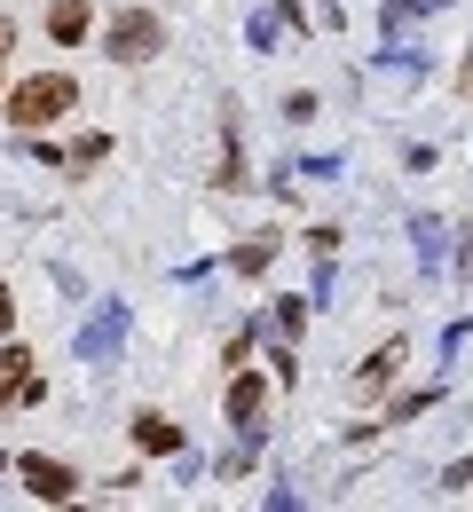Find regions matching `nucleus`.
Masks as SVG:
<instances>
[{
    "mask_svg": "<svg viewBox=\"0 0 473 512\" xmlns=\"http://www.w3.org/2000/svg\"><path fill=\"white\" fill-rule=\"evenodd\" d=\"M64 111H79V79L71 71H40V79H16L8 87V119L16 127H56Z\"/></svg>",
    "mask_w": 473,
    "mask_h": 512,
    "instance_id": "f257e3e1",
    "label": "nucleus"
},
{
    "mask_svg": "<svg viewBox=\"0 0 473 512\" xmlns=\"http://www.w3.org/2000/svg\"><path fill=\"white\" fill-rule=\"evenodd\" d=\"M158 40H166V24H158L150 8H127V16L111 24V56H119V64H150Z\"/></svg>",
    "mask_w": 473,
    "mask_h": 512,
    "instance_id": "f03ea898",
    "label": "nucleus"
},
{
    "mask_svg": "<svg viewBox=\"0 0 473 512\" xmlns=\"http://www.w3.org/2000/svg\"><path fill=\"white\" fill-rule=\"evenodd\" d=\"M119 339H127V300H103V308L87 316V331H79V363H111Z\"/></svg>",
    "mask_w": 473,
    "mask_h": 512,
    "instance_id": "7ed1b4c3",
    "label": "nucleus"
},
{
    "mask_svg": "<svg viewBox=\"0 0 473 512\" xmlns=\"http://www.w3.org/2000/svg\"><path fill=\"white\" fill-rule=\"evenodd\" d=\"M16 481H24L40 505H71V497H79V473L56 465V457H16Z\"/></svg>",
    "mask_w": 473,
    "mask_h": 512,
    "instance_id": "20e7f679",
    "label": "nucleus"
},
{
    "mask_svg": "<svg viewBox=\"0 0 473 512\" xmlns=\"http://www.w3.org/2000/svg\"><path fill=\"white\" fill-rule=\"evenodd\" d=\"M403 339H387V347H371V355H363V371H355V394H363V402H371V394H387V386L403 379Z\"/></svg>",
    "mask_w": 473,
    "mask_h": 512,
    "instance_id": "39448f33",
    "label": "nucleus"
},
{
    "mask_svg": "<svg viewBox=\"0 0 473 512\" xmlns=\"http://www.w3.org/2000/svg\"><path fill=\"white\" fill-rule=\"evenodd\" d=\"M261 410H269V379L237 371V379H229V418H237L245 434H261Z\"/></svg>",
    "mask_w": 473,
    "mask_h": 512,
    "instance_id": "423d86ee",
    "label": "nucleus"
},
{
    "mask_svg": "<svg viewBox=\"0 0 473 512\" xmlns=\"http://www.w3.org/2000/svg\"><path fill=\"white\" fill-rule=\"evenodd\" d=\"M8 402H40V379H32V355L24 347H0V410Z\"/></svg>",
    "mask_w": 473,
    "mask_h": 512,
    "instance_id": "0eeeda50",
    "label": "nucleus"
},
{
    "mask_svg": "<svg viewBox=\"0 0 473 512\" xmlns=\"http://www.w3.org/2000/svg\"><path fill=\"white\" fill-rule=\"evenodd\" d=\"M245 150H237V111H221V166H213V190H245Z\"/></svg>",
    "mask_w": 473,
    "mask_h": 512,
    "instance_id": "6e6552de",
    "label": "nucleus"
},
{
    "mask_svg": "<svg viewBox=\"0 0 473 512\" xmlns=\"http://www.w3.org/2000/svg\"><path fill=\"white\" fill-rule=\"evenodd\" d=\"M87 32H95V16H87V0H56V8H48V40H56V48H79Z\"/></svg>",
    "mask_w": 473,
    "mask_h": 512,
    "instance_id": "1a4fd4ad",
    "label": "nucleus"
},
{
    "mask_svg": "<svg viewBox=\"0 0 473 512\" xmlns=\"http://www.w3.org/2000/svg\"><path fill=\"white\" fill-rule=\"evenodd\" d=\"M410 253H418V268H426V276H442V221H426V213H418V221H410Z\"/></svg>",
    "mask_w": 473,
    "mask_h": 512,
    "instance_id": "9d476101",
    "label": "nucleus"
},
{
    "mask_svg": "<svg viewBox=\"0 0 473 512\" xmlns=\"http://www.w3.org/2000/svg\"><path fill=\"white\" fill-rule=\"evenodd\" d=\"M135 442L158 449V457H182V434H174V418H135Z\"/></svg>",
    "mask_w": 473,
    "mask_h": 512,
    "instance_id": "9b49d317",
    "label": "nucleus"
},
{
    "mask_svg": "<svg viewBox=\"0 0 473 512\" xmlns=\"http://www.w3.org/2000/svg\"><path fill=\"white\" fill-rule=\"evenodd\" d=\"M276 245H284V237H245V245L229 253V268H237V276H261V268L276 260Z\"/></svg>",
    "mask_w": 473,
    "mask_h": 512,
    "instance_id": "f8f14e48",
    "label": "nucleus"
},
{
    "mask_svg": "<svg viewBox=\"0 0 473 512\" xmlns=\"http://www.w3.org/2000/svg\"><path fill=\"white\" fill-rule=\"evenodd\" d=\"M410 0H379V32H387V48H403V32H410Z\"/></svg>",
    "mask_w": 473,
    "mask_h": 512,
    "instance_id": "ddd939ff",
    "label": "nucleus"
},
{
    "mask_svg": "<svg viewBox=\"0 0 473 512\" xmlns=\"http://www.w3.org/2000/svg\"><path fill=\"white\" fill-rule=\"evenodd\" d=\"M434 402H442V394H434V386H426V394H403V402H395V410H387V426H403V418H418V410H434Z\"/></svg>",
    "mask_w": 473,
    "mask_h": 512,
    "instance_id": "4468645a",
    "label": "nucleus"
},
{
    "mask_svg": "<svg viewBox=\"0 0 473 512\" xmlns=\"http://www.w3.org/2000/svg\"><path fill=\"white\" fill-rule=\"evenodd\" d=\"M95 158H111V134H79V150H71V166H95Z\"/></svg>",
    "mask_w": 473,
    "mask_h": 512,
    "instance_id": "2eb2a0df",
    "label": "nucleus"
},
{
    "mask_svg": "<svg viewBox=\"0 0 473 512\" xmlns=\"http://www.w3.org/2000/svg\"><path fill=\"white\" fill-rule=\"evenodd\" d=\"M308 253H316V260H339V229H308Z\"/></svg>",
    "mask_w": 473,
    "mask_h": 512,
    "instance_id": "dca6fc26",
    "label": "nucleus"
},
{
    "mask_svg": "<svg viewBox=\"0 0 473 512\" xmlns=\"http://www.w3.org/2000/svg\"><path fill=\"white\" fill-rule=\"evenodd\" d=\"M458 276L473 284V229H458Z\"/></svg>",
    "mask_w": 473,
    "mask_h": 512,
    "instance_id": "f3484780",
    "label": "nucleus"
},
{
    "mask_svg": "<svg viewBox=\"0 0 473 512\" xmlns=\"http://www.w3.org/2000/svg\"><path fill=\"white\" fill-rule=\"evenodd\" d=\"M466 481H473V457H458V465L442 473V489H466Z\"/></svg>",
    "mask_w": 473,
    "mask_h": 512,
    "instance_id": "a211bd4d",
    "label": "nucleus"
},
{
    "mask_svg": "<svg viewBox=\"0 0 473 512\" xmlns=\"http://www.w3.org/2000/svg\"><path fill=\"white\" fill-rule=\"evenodd\" d=\"M8 323H16V292L0 284V331H8Z\"/></svg>",
    "mask_w": 473,
    "mask_h": 512,
    "instance_id": "6ab92c4d",
    "label": "nucleus"
},
{
    "mask_svg": "<svg viewBox=\"0 0 473 512\" xmlns=\"http://www.w3.org/2000/svg\"><path fill=\"white\" fill-rule=\"evenodd\" d=\"M0 56H8V24H0Z\"/></svg>",
    "mask_w": 473,
    "mask_h": 512,
    "instance_id": "aec40b11",
    "label": "nucleus"
}]
</instances>
